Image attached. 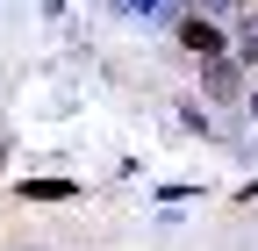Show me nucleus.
<instances>
[{"label":"nucleus","mask_w":258,"mask_h":251,"mask_svg":"<svg viewBox=\"0 0 258 251\" xmlns=\"http://www.w3.org/2000/svg\"><path fill=\"white\" fill-rule=\"evenodd\" d=\"M22 194H29V201H64V194H79V186H64V179H29Z\"/></svg>","instance_id":"obj_3"},{"label":"nucleus","mask_w":258,"mask_h":251,"mask_svg":"<svg viewBox=\"0 0 258 251\" xmlns=\"http://www.w3.org/2000/svg\"><path fill=\"white\" fill-rule=\"evenodd\" d=\"M172 29H179V43L194 50V57H222V22H208V15H194V0L172 15Z\"/></svg>","instance_id":"obj_1"},{"label":"nucleus","mask_w":258,"mask_h":251,"mask_svg":"<svg viewBox=\"0 0 258 251\" xmlns=\"http://www.w3.org/2000/svg\"><path fill=\"white\" fill-rule=\"evenodd\" d=\"M194 15H208V22H237V0H194Z\"/></svg>","instance_id":"obj_4"},{"label":"nucleus","mask_w":258,"mask_h":251,"mask_svg":"<svg viewBox=\"0 0 258 251\" xmlns=\"http://www.w3.org/2000/svg\"><path fill=\"white\" fill-rule=\"evenodd\" d=\"M201 93H208V101H244V65H237V57H208V65H201Z\"/></svg>","instance_id":"obj_2"},{"label":"nucleus","mask_w":258,"mask_h":251,"mask_svg":"<svg viewBox=\"0 0 258 251\" xmlns=\"http://www.w3.org/2000/svg\"><path fill=\"white\" fill-rule=\"evenodd\" d=\"M244 108H251V122H258V86H251V93H244Z\"/></svg>","instance_id":"obj_5"}]
</instances>
